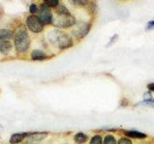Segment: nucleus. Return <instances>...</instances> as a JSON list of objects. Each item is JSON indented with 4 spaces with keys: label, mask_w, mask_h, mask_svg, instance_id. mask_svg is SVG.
<instances>
[{
    "label": "nucleus",
    "mask_w": 154,
    "mask_h": 144,
    "mask_svg": "<svg viewBox=\"0 0 154 144\" xmlns=\"http://www.w3.org/2000/svg\"><path fill=\"white\" fill-rule=\"evenodd\" d=\"M47 38L52 44H54L61 50L66 49V48H69L73 45L72 38L69 34L64 33L60 30H57V29L51 30L48 33Z\"/></svg>",
    "instance_id": "f257e3e1"
},
{
    "label": "nucleus",
    "mask_w": 154,
    "mask_h": 144,
    "mask_svg": "<svg viewBox=\"0 0 154 144\" xmlns=\"http://www.w3.org/2000/svg\"><path fill=\"white\" fill-rule=\"evenodd\" d=\"M31 58L34 61H42V60H45L47 58V55L42 50L35 49L31 53Z\"/></svg>",
    "instance_id": "0eeeda50"
},
{
    "label": "nucleus",
    "mask_w": 154,
    "mask_h": 144,
    "mask_svg": "<svg viewBox=\"0 0 154 144\" xmlns=\"http://www.w3.org/2000/svg\"><path fill=\"white\" fill-rule=\"evenodd\" d=\"M119 38V36L118 35H115L112 38H111V40H110V42H109V44L107 45V46H109V45H111V44H113V43H114V41L116 40H117V38Z\"/></svg>",
    "instance_id": "4be33fe9"
},
{
    "label": "nucleus",
    "mask_w": 154,
    "mask_h": 144,
    "mask_svg": "<svg viewBox=\"0 0 154 144\" xmlns=\"http://www.w3.org/2000/svg\"><path fill=\"white\" fill-rule=\"evenodd\" d=\"M43 3L46 4L48 7H57L59 5V1L58 0H46Z\"/></svg>",
    "instance_id": "a211bd4d"
},
{
    "label": "nucleus",
    "mask_w": 154,
    "mask_h": 144,
    "mask_svg": "<svg viewBox=\"0 0 154 144\" xmlns=\"http://www.w3.org/2000/svg\"><path fill=\"white\" fill-rule=\"evenodd\" d=\"M12 50V43L9 40H0V52L3 54H8Z\"/></svg>",
    "instance_id": "9d476101"
},
{
    "label": "nucleus",
    "mask_w": 154,
    "mask_h": 144,
    "mask_svg": "<svg viewBox=\"0 0 154 144\" xmlns=\"http://www.w3.org/2000/svg\"><path fill=\"white\" fill-rule=\"evenodd\" d=\"M91 24L90 22H84L81 21L72 29V35L76 38H83L88 35V33L91 30Z\"/></svg>",
    "instance_id": "39448f33"
},
{
    "label": "nucleus",
    "mask_w": 154,
    "mask_h": 144,
    "mask_svg": "<svg viewBox=\"0 0 154 144\" xmlns=\"http://www.w3.org/2000/svg\"><path fill=\"white\" fill-rule=\"evenodd\" d=\"M118 144H132V141L128 137H120Z\"/></svg>",
    "instance_id": "6ab92c4d"
},
{
    "label": "nucleus",
    "mask_w": 154,
    "mask_h": 144,
    "mask_svg": "<svg viewBox=\"0 0 154 144\" xmlns=\"http://www.w3.org/2000/svg\"><path fill=\"white\" fill-rule=\"evenodd\" d=\"M38 18L41 19L42 21L43 24H50L53 22V16H52V13L48 8V6L46 4H42V6L38 9Z\"/></svg>",
    "instance_id": "423d86ee"
},
{
    "label": "nucleus",
    "mask_w": 154,
    "mask_h": 144,
    "mask_svg": "<svg viewBox=\"0 0 154 144\" xmlns=\"http://www.w3.org/2000/svg\"><path fill=\"white\" fill-rule=\"evenodd\" d=\"M26 24L27 27L29 28V30L33 33H40L43 30V26L45 24L42 23V21L38 18V16H29L26 19Z\"/></svg>",
    "instance_id": "20e7f679"
},
{
    "label": "nucleus",
    "mask_w": 154,
    "mask_h": 144,
    "mask_svg": "<svg viewBox=\"0 0 154 144\" xmlns=\"http://www.w3.org/2000/svg\"><path fill=\"white\" fill-rule=\"evenodd\" d=\"M123 134L126 136L133 137V138H146V134L140 133V132H137V131H124Z\"/></svg>",
    "instance_id": "9b49d317"
},
{
    "label": "nucleus",
    "mask_w": 154,
    "mask_h": 144,
    "mask_svg": "<svg viewBox=\"0 0 154 144\" xmlns=\"http://www.w3.org/2000/svg\"><path fill=\"white\" fill-rule=\"evenodd\" d=\"M153 29H154V20L148 21L146 25V30H153Z\"/></svg>",
    "instance_id": "412c9836"
},
{
    "label": "nucleus",
    "mask_w": 154,
    "mask_h": 144,
    "mask_svg": "<svg viewBox=\"0 0 154 144\" xmlns=\"http://www.w3.org/2000/svg\"><path fill=\"white\" fill-rule=\"evenodd\" d=\"M55 12H56V14H58V16H66V14H70L69 9L63 4L58 5L55 9Z\"/></svg>",
    "instance_id": "f8f14e48"
},
{
    "label": "nucleus",
    "mask_w": 154,
    "mask_h": 144,
    "mask_svg": "<svg viewBox=\"0 0 154 144\" xmlns=\"http://www.w3.org/2000/svg\"><path fill=\"white\" fill-rule=\"evenodd\" d=\"M147 88L151 91H154V83H150L147 85Z\"/></svg>",
    "instance_id": "5701e85b"
},
{
    "label": "nucleus",
    "mask_w": 154,
    "mask_h": 144,
    "mask_svg": "<svg viewBox=\"0 0 154 144\" xmlns=\"http://www.w3.org/2000/svg\"><path fill=\"white\" fill-rule=\"evenodd\" d=\"M144 99L143 102H140L138 105H143V106H147V107L154 108V98L151 96L150 93H144Z\"/></svg>",
    "instance_id": "1a4fd4ad"
},
{
    "label": "nucleus",
    "mask_w": 154,
    "mask_h": 144,
    "mask_svg": "<svg viewBox=\"0 0 154 144\" xmlns=\"http://www.w3.org/2000/svg\"><path fill=\"white\" fill-rule=\"evenodd\" d=\"M47 136V133H36V134H31V137H30V140L33 141H38V140H42L45 137Z\"/></svg>",
    "instance_id": "2eb2a0df"
},
{
    "label": "nucleus",
    "mask_w": 154,
    "mask_h": 144,
    "mask_svg": "<svg viewBox=\"0 0 154 144\" xmlns=\"http://www.w3.org/2000/svg\"><path fill=\"white\" fill-rule=\"evenodd\" d=\"M29 11H30L31 14H35V13H37L38 11V6L35 3H32L30 8H29Z\"/></svg>",
    "instance_id": "aec40b11"
},
{
    "label": "nucleus",
    "mask_w": 154,
    "mask_h": 144,
    "mask_svg": "<svg viewBox=\"0 0 154 144\" xmlns=\"http://www.w3.org/2000/svg\"><path fill=\"white\" fill-rule=\"evenodd\" d=\"M29 45H30V38H29L27 32L23 29L17 32L16 37H14V46H16L17 51L19 53L26 52Z\"/></svg>",
    "instance_id": "f03ea898"
},
{
    "label": "nucleus",
    "mask_w": 154,
    "mask_h": 144,
    "mask_svg": "<svg viewBox=\"0 0 154 144\" xmlns=\"http://www.w3.org/2000/svg\"><path fill=\"white\" fill-rule=\"evenodd\" d=\"M53 24L57 28H69L74 26L76 24V18L70 14H66V16H58L53 18Z\"/></svg>",
    "instance_id": "7ed1b4c3"
},
{
    "label": "nucleus",
    "mask_w": 154,
    "mask_h": 144,
    "mask_svg": "<svg viewBox=\"0 0 154 144\" xmlns=\"http://www.w3.org/2000/svg\"><path fill=\"white\" fill-rule=\"evenodd\" d=\"M13 37V32L8 29H2L0 30V40H9Z\"/></svg>",
    "instance_id": "ddd939ff"
},
{
    "label": "nucleus",
    "mask_w": 154,
    "mask_h": 144,
    "mask_svg": "<svg viewBox=\"0 0 154 144\" xmlns=\"http://www.w3.org/2000/svg\"><path fill=\"white\" fill-rule=\"evenodd\" d=\"M103 144H117V139L113 134H107L103 139Z\"/></svg>",
    "instance_id": "dca6fc26"
},
{
    "label": "nucleus",
    "mask_w": 154,
    "mask_h": 144,
    "mask_svg": "<svg viewBox=\"0 0 154 144\" xmlns=\"http://www.w3.org/2000/svg\"><path fill=\"white\" fill-rule=\"evenodd\" d=\"M88 139V136L84 133H77L74 136V141L77 144H83L87 141Z\"/></svg>",
    "instance_id": "4468645a"
},
{
    "label": "nucleus",
    "mask_w": 154,
    "mask_h": 144,
    "mask_svg": "<svg viewBox=\"0 0 154 144\" xmlns=\"http://www.w3.org/2000/svg\"><path fill=\"white\" fill-rule=\"evenodd\" d=\"M90 144H103L102 136H99V134H95V136H94L91 138Z\"/></svg>",
    "instance_id": "f3484780"
},
{
    "label": "nucleus",
    "mask_w": 154,
    "mask_h": 144,
    "mask_svg": "<svg viewBox=\"0 0 154 144\" xmlns=\"http://www.w3.org/2000/svg\"><path fill=\"white\" fill-rule=\"evenodd\" d=\"M32 134H28V133H20V134H14L13 136L10 138V142L12 144H16L20 142L21 140H23V138L27 136H30Z\"/></svg>",
    "instance_id": "6e6552de"
}]
</instances>
